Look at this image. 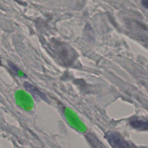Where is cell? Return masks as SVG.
I'll list each match as a JSON object with an SVG mask.
<instances>
[{
    "label": "cell",
    "mask_w": 148,
    "mask_h": 148,
    "mask_svg": "<svg viewBox=\"0 0 148 148\" xmlns=\"http://www.w3.org/2000/svg\"><path fill=\"white\" fill-rule=\"evenodd\" d=\"M24 86L25 90L29 92L35 98H40L46 102H49L47 97L34 86L32 85L28 82H25L24 83Z\"/></svg>",
    "instance_id": "7a4b0ae2"
},
{
    "label": "cell",
    "mask_w": 148,
    "mask_h": 148,
    "mask_svg": "<svg viewBox=\"0 0 148 148\" xmlns=\"http://www.w3.org/2000/svg\"><path fill=\"white\" fill-rule=\"evenodd\" d=\"M105 138L110 145L114 148L135 147L134 145L125 140L120 134L116 132H108L105 134Z\"/></svg>",
    "instance_id": "6da1fadb"
},
{
    "label": "cell",
    "mask_w": 148,
    "mask_h": 148,
    "mask_svg": "<svg viewBox=\"0 0 148 148\" xmlns=\"http://www.w3.org/2000/svg\"><path fill=\"white\" fill-rule=\"evenodd\" d=\"M142 5L146 8H148V0H142Z\"/></svg>",
    "instance_id": "5b68a950"
},
{
    "label": "cell",
    "mask_w": 148,
    "mask_h": 148,
    "mask_svg": "<svg viewBox=\"0 0 148 148\" xmlns=\"http://www.w3.org/2000/svg\"><path fill=\"white\" fill-rule=\"evenodd\" d=\"M87 139L90 142V143L92 145L93 147H104V146L99 142V140L92 134H87Z\"/></svg>",
    "instance_id": "277c9868"
},
{
    "label": "cell",
    "mask_w": 148,
    "mask_h": 148,
    "mask_svg": "<svg viewBox=\"0 0 148 148\" xmlns=\"http://www.w3.org/2000/svg\"><path fill=\"white\" fill-rule=\"evenodd\" d=\"M130 124L134 128L138 130L146 131L148 129V123L146 120L133 118L130 120Z\"/></svg>",
    "instance_id": "3957f363"
},
{
    "label": "cell",
    "mask_w": 148,
    "mask_h": 148,
    "mask_svg": "<svg viewBox=\"0 0 148 148\" xmlns=\"http://www.w3.org/2000/svg\"><path fill=\"white\" fill-rule=\"evenodd\" d=\"M0 65H1V60H0Z\"/></svg>",
    "instance_id": "8992f818"
}]
</instances>
